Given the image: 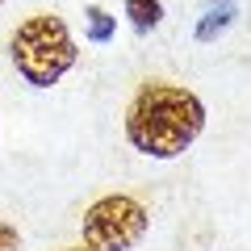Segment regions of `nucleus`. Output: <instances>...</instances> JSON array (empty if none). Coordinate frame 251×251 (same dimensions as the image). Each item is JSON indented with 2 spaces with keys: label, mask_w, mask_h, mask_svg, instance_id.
<instances>
[{
  "label": "nucleus",
  "mask_w": 251,
  "mask_h": 251,
  "mask_svg": "<svg viewBox=\"0 0 251 251\" xmlns=\"http://www.w3.org/2000/svg\"><path fill=\"white\" fill-rule=\"evenodd\" d=\"M13 67L29 88H50L63 75L75 67L80 50H75V38L67 29V21L54 17V13H34L13 29Z\"/></svg>",
  "instance_id": "2"
},
{
  "label": "nucleus",
  "mask_w": 251,
  "mask_h": 251,
  "mask_svg": "<svg viewBox=\"0 0 251 251\" xmlns=\"http://www.w3.org/2000/svg\"><path fill=\"white\" fill-rule=\"evenodd\" d=\"M0 251H21V234H17V226L0 222Z\"/></svg>",
  "instance_id": "7"
},
{
  "label": "nucleus",
  "mask_w": 251,
  "mask_h": 251,
  "mask_svg": "<svg viewBox=\"0 0 251 251\" xmlns=\"http://www.w3.org/2000/svg\"><path fill=\"white\" fill-rule=\"evenodd\" d=\"M230 17H234V4H222V9H209L205 17H201V25H197V38H201V42H209L214 34H222V29L230 25Z\"/></svg>",
  "instance_id": "5"
},
{
  "label": "nucleus",
  "mask_w": 251,
  "mask_h": 251,
  "mask_svg": "<svg viewBox=\"0 0 251 251\" xmlns=\"http://www.w3.org/2000/svg\"><path fill=\"white\" fill-rule=\"evenodd\" d=\"M67 251H88V247H67Z\"/></svg>",
  "instance_id": "8"
},
{
  "label": "nucleus",
  "mask_w": 251,
  "mask_h": 251,
  "mask_svg": "<svg viewBox=\"0 0 251 251\" xmlns=\"http://www.w3.org/2000/svg\"><path fill=\"white\" fill-rule=\"evenodd\" d=\"M205 105L193 88L168 80H147L126 109V138L138 155L176 159L201 138Z\"/></svg>",
  "instance_id": "1"
},
{
  "label": "nucleus",
  "mask_w": 251,
  "mask_h": 251,
  "mask_svg": "<svg viewBox=\"0 0 251 251\" xmlns=\"http://www.w3.org/2000/svg\"><path fill=\"white\" fill-rule=\"evenodd\" d=\"M0 4H4V0H0Z\"/></svg>",
  "instance_id": "9"
},
{
  "label": "nucleus",
  "mask_w": 251,
  "mask_h": 251,
  "mask_svg": "<svg viewBox=\"0 0 251 251\" xmlns=\"http://www.w3.org/2000/svg\"><path fill=\"white\" fill-rule=\"evenodd\" d=\"M113 29H117V21L109 17L100 4H92V9H88V38H92V42H109Z\"/></svg>",
  "instance_id": "6"
},
{
  "label": "nucleus",
  "mask_w": 251,
  "mask_h": 251,
  "mask_svg": "<svg viewBox=\"0 0 251 251\" xmlns=\"http://www.w3.org/2000/svg\"><path fill=\"white\" fill-rule=\"evenodd\" d=\"M147 226V205L126 193H109V197L92 201L84 209V247L88 251H134L143 243Z\"/></svg>",
  "instance_id": "3"
},
{
  "label": "nucleus",
  "mask_w": 251,
  "mask_h": 251,
  "mask_svg": "<svg viewBox=\"0 0 251 251\" xmlns=\"http://www.w3.org/2000/svg\"><path fill=\"white\" fill-rule=\"evenodd\" d=\"M126 17H130V25H134L138 34H151L163 21V4L159 0H126Z\"/></svg>",
  "instance_id": "4"
}]
</instances>
